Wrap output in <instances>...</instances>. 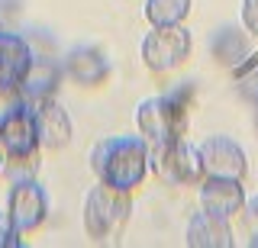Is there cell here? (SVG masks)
<instances>
[{"mask_svg":"<svg viewBox=\"0 0 258 248\" xmlns=\"http://www.w3.org/2000/svg\"><path fill=\"white\" fill-rule=\"evenodd\" d=\"M91 168L100 184L133 194L145 184V174H149V142L142 135L100 139L91 148Z\"/></svg>","mask_w":258,"mask_h":248,"instance_id":"cell-1","label":"cell"},{"mask_svg":"<svg viewBox=\"0 0 258 248\" xmlns=\"http://www.w3.org/2000/svg\"><path fill=\"white\" fill-rule=\"evenodd\" d=\"M190 84L174 87L171 94H158V97H145L136 110V126H139V135L149 145H161V142L171 139H184V129H187V94Z\"/></svg>","mask_w":258,"mask_h":248,"instance_id":"cell-2","label":"cell"},{"mask_svg":"<svg viewBox=\"0 0 258 248\" xmlns=\"http://www.w3.org/2000/svg\"><path fill=\"white\" fill-rule=\"evenodd\" d=\"M133 216V200L123 190H113L97 181V187L87 190L84 200V229L94 242H116L129 226Z\"/></svg>","mask_w":258,"mask_h":248,"instance_id":"cell-3","label":"cell"},{"mask_svg":"<svg viewBox=\"0 0 258 248\" xmlns=\"http://www.w3.org/2000/svg\"><path fill=\"white\" fill-rule=\"evenodd\" d=\"M149 171L168 187H187V184H200L207 178L204 161H200V148L184 139L149 145Z\"/></svg>","mask_w":258,"mask_h":248,"instance_id":"cell-4","label":"cell"},{"mask_svg":"<svg viewBox=\"0 0 258 248\" xmlns=\"http://www.w3.org/2000/svg\"><path fill=\"white\" fill-rule=\"evenodd\" d=\"M194 52V36L184 26H152V33L142 39V65L152 74H171L181 65L190 61Z\"/></svg>","mask_w":258,"mask_h":248,"instance_id":"cell-5","label":"cell"},{"mask_svg":"<svg viewBox=\"0 0 258 248\" xmlns=\"http://www.w3.org/2000/svg\"><path fill=\"white\" fill-rule=\"evenodd\" d=\"M39 132L29 103H13L0 116V155L4 161H39Z\"/></svg>","mask_w":258,"mask_h":248,"instance_id":"cell-6","label":"cell"},{"mask_svg":"<svg viewBox=\"0 0 258 248\" xmlns=\"http://www.w3.org/2000/svg\"><path fill=\"white\" fill-rule=\"evenodd\" d=\"M7 219H10L13 232H20V235H32V232H39L48 222V194L36 178L10 184Z\"/></svg>","mask_w":258,"mask_h":248,"instance_id":"cell-7","label":"cell"},{"mask_svg":"<svg viewBox=\"0 0 258 248\" xmlns=\"http://www.w3.org/2000/svg\"><path fill=\"white\" fill-rule=\"evenodd\" d=\"M32 52L36 49L26 36L0 29V100H7L10 107L20 103V81L32 61Z\"/></svg>","mask_w":258,"mask_h":248,"instance_id":"cell-8","label":"cell"},{"mask_svg":"<svg viewBox=\"0 0 258 248\" xmlns=\"http://www.w3.org/2000/svg\"><path fill=\"white\" fill-rule=\"evenodd\" d=\"M200 161H204L207 178H245L248 174V158L242 151L239 142H232L229 135H210L207 142H200Z\"/></svg>","mask_w":258,"mask_h":248,"instance_id":"cell-9","label":"cell"},{"mask_svg":"<svg viewBox=\"0 0 258 248\" xmlns=\"http://www.w3.org/2000/svg\"><path fill=\"white\" fill-rule=\"evenodd\" d=\"M61 68H64V77L75 81L78 87H84V91H94V87H100L110 77L107 52L100 45H91V42L68 49V55L61 58Z\"/></svg>","mask_w":258,"mask_h":248,"instance_id":"cell-10","label":"cell"},{"mask_svg":"<svg viewBox=\"0 0 258 248\" xmlns=\"http://www.w3.org/2000/svg\"><path fill=\"white\" fill-rule=\"evenodd\" d=\"M32 107V116H36V132H39V145L45 151H61L64 145L71 142V116L68 110L61 107L55 97H42Z\"/></svg>","mask_w":258,"mask_h":248,"instance_id":"cell-11","label":"cell"},{"mask_svg":"<svg viewBox=\"0 0 258 248\" xmlns=\"http://www.w3.org/2000/svg\"><path fill=\"white\" fill-rule=\"evenodd\" d=\"M200 187V210L220 216V219H236L245 206V187L239 178H204Z\"/></svg>","mask_w":258,"mask_h":248,"instance_id":"cell-12","label":"cell"},{"mask_svg":"<svg viewBox=\"0 0 258 248\" xmlns=\"http://www.w3.org/2000/svg\"><path fill=\"white\" fill-rule=\"evenodd\" d=\"M61 77H64V68H61L58 58H52L48 52H32V61H29L26 74H23V81H20V100L36 103L42 97H55Z\"/></svg>","mask_w":258,"mask_h":248,"instance_id":"cell-13","label":"cell"},{"mask_svg":"<svg viewBox=\"0 0 258 248\" xmlns=\"http://www.w3.org/2000/svg\"><path fill=\"white\" fill-rule=\"evenodd\" d=\"M184 242L190 248H232V229H229V219H220V216L200 210L190 216L187 222V232H184Z\"/></svg>","mask_w":258,"mask_h":248,"instance_id":"cell-14","label":"cell"},{"mask_svg":"<svg viewBox=\"0 0 258 248\" xmlns=\"http://www.w3.org/2000/svg\"><path fill=\"white\" fill-rule=\"evenodd\" d=\"M210 52H213V58L220 61L223 68H239L242 61L248 58V33L242 26H232V23H226L213 33L210 39Z\"/></svg>","mask_w":258,"mask_h":248,"instance_id":"cell-15","label":"cell"},{"mask_svg":"<svg viewBox=\"0 0 258 248\" xmlns=\"http://www.w3.org/2000/svg\"><path fill=\"white\" fill-rule=\"evenodd\" d=\"M194 0H145V20L149 26H181L190 17Z\"/></svg>","mask_w":258,"mask_h":248,"instance_id":"cell-16","label":"cell"},{"mask_svg":"<svg viewBox=\"0 0 258 248\" xmlns=\"http://www.w3.org/2000/svg\"><path fill=\"white\" fill-rule=\"evenodd\" d=\"M239 20H242V29L248 36H258V0H242Z\"/></svg>","mask_w":258,"mask_h":248,"instance_id":"cell-17","label":"cell"},{"mask_svg":"<svg viewBox=\"0 0 258 248\" xmlns=\"http://www.w3.org/2000/svg\"><path fill=\"white\" fill-rule=\"evenodd\" d=\"M0 248H23V235L13 232L10 219H7V210L0 213Z\"/></svg>","mask_w":258,"mask_h":248,"instance_id":"cell-18","label":"cell"},{"mask_svg":"<svg viewBox=\"0 0 258 248\" xmlns=\"http://www.w3.org/2000/svg\"><path fill=\"white\" fill-rule=\"evenodd\" d=\"M242 213L248 216L252 229H258V194H255V197H245V206H242Z\"/></svg>","mask_w":258,"mask_h":248,"instance_id":"cell-19","label":"cell"},{"mask_svg":"<svg viewBox=\"0 0 258 248\" xmlns=\"http://www.w3.org/2000/svg\"><path fill=\"white\" fill-rule=\"evenodd\" d=\"M248 245H252V248H258V229H252V238H248Z\"/></svg>","mask_w":258,"mask_h":248,"instance_id":"cell-20","label":"cell"},{"mask_svg":"<svg viewBox=\"0 0 258 248\" xmlns=\"http://www.w3.org/2000/svg\"><path fill=\"white\" fill-rule=\"evenodd\" d=\"M0 174H4V155H0Z\"/></svg>","mask_w":258,"mask_h":248,"instance_id":"cell-21","label":"cell"}]
</instances>
